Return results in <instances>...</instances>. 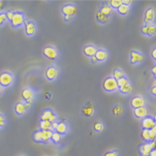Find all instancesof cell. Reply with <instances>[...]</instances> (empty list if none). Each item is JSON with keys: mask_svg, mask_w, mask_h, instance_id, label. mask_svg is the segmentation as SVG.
Instances as JSON below:
<instances>
[{"mask_svg": "<svg viewBox=\"0 0 156 156\" xmlns=\"http://www.w3.org/2000/svg\"><path fill=\"white\" fill-rule=\"evenodd\" d=\"M51 133L52 131L51 130H39L33 134V140L39 143H47L51 140Z\"/></svg>", "mask_w": 156, "mask_h": 156, "instance_id": "obj_1", "label": "cell"}, {"mask_svg": "<svg viewBox=\"0 0 156 156\" xmlns=\"http://www.w3.org/2000/svg\"><path fill=\"white\" fill-rule=\"evenodd\" d=\"M103 88L107 92H113V91H115V90L119 89V87L117 86L116 80L114 79L112 76L107 77L104 80V81H103Z\"/></svg>", "mask_w": 156, "mask_h": 156, "instance_id": "obj_2", "label": "cell"}, {"mask_svg": "<svg viewBox=\"0 0 156 156\" xmlns=\"http://www.w3.org/2000/svg\"><path fill=\"white\" fill-rule=\"evenodd\" d=\"M13 82V76L9 72H3L0 73V85L4 87H10Z\"/></svg>", "mask_w": 156, "mask_h": 156, "instance_id": "obj_3", "label": "cell"}, {"mask_svg": "<svg viewBox=\"0 0 156 156\" xmlns=\"http://www.w3.org/2000/svg\"><path fill=\"white\" fill-rule=\"evenodd\" d=\"M42 53L48 59L50 60H55L58 57V51L53 46H47L43 48Z\"/></svg>", "mask_w": 156, "mask_h": 156, "instance_id": "obj_4", "label": "cell"}, {"mask_svg": "<svg viewBox=\"0 0 156 156\" xmlns=\"http://www.w3.org/2000/svg\"><path fill=\"white\" fill-rule=\"evenodd\" d=\"M24 15L21 12H15L13 13L12 19H11V25L13 27H21L22 25L24 23Z\"/></svg>", "mask_w": 156, "mask_h": 156, "instance_id": "obj_5", "label": "cell"}, {"mask_svg": "<svg viewBox=\"0 0 156 156\" xmlns=\"http://www.w3.org/2000/svg\"><path fill=\"white\" fill-rule=\"evenodd\" d=\"M62 12L63 15L68 16L72 18L73 16H75L77 12V9L75 5L73 4H66L64 5L62 9Z\"/></svg>", "mask_w": 156, "mask_h": 156, "instance_id": "obj_6", "label": "cell"}, {"mask_svg": "<svg viewBox=\"0 0 156 156\" xmlns=\"http://www.w3.org/2000/svg\"><path fill=\"white\" fill-rule=\"evenodd\" d=\"M145 99L141 96H134L131 101H130V105L134 109L140 108V107H143L145 105Z\"/></svg>", "mask_w": 156, "mask_h": 156, "instance_id": "obj_7", "label": "cell"}, {"mask_svg": "<svg viewBox=\"0 0 156 156\" xmlns=\"http://www.w3.org/2000/svg\"><path fill=\"white\" fill-rule=\"evenodd\" d=\"M22 97L26 102H32L35 97V93L33 89L31 88H24L22 90Z\"/></svg>", "mask_w": 156, "mask_h": 156, "instance_id": "obj_8", "label": "cell"}, {"mask_svg": "<svg viewBox=\"0 0 156 156\" xmlns=\"http://www.w3.org/2000/svg\"><path fill=\"white\" fill-rule=\"evenodd\" d=\"M57 120V116L51 110H46L43 111L42 116H41V120H46V121H49V122H54Z\"/></svg>", "mask_w": 156, "mask_h": 156, "instance_id": "obj_9", "label": "cell"}, {"mask_svg": "<svg viewBox=\"0 0 156 156\" xmlns=\"http://www.w3.org/2000/svg\"><path fill=\"white\" fill-rule=\"evenodd\" d=\"M144 56L140 52L136 51H132L130 52V63L137 64L144 62Z\"/></svg>", "mask_w": 156, "mask_h": 156, "instance_id": "obj_10", "label": "cell"}, {"mask_svg": "<svg viewBox=\"0 0 156 156\" xmlns=\"http://www.w3.org/2000/svg\"><path fill=\"white\" fill-rule=\"evenodd\" d=\"M142 127L144 129H151L155 127V120L153 117L146 116L142 120Z\"/></svg>", "mask_w": 156, "mask_h": 156, "instance_id": "obj_11", "label": "cell"}, {"mask_svg": "<svg viewBox=\"0 0 156 156\" xmlns=\"http://www.w3.org/2000/svg\"><path fill=\"white\" fill-rule=\"evenodd\" d=\"M58 72H58L57 68H56L54 66H50V67H48V69L46 70V78L48 79V81H53L54 79H56L57 77Z\"/></svg>", "mask_w": 156, "mask_h": 156, "instance_id": "obj_12", "label": "cell"}, {"mask_svg": "<svg viewBox=\"0 0 156 156\" xmlns=\"http://www.w3.org/2000/svg\"><path fill=\"white\" fill-rule=\"evenodd\" d=\"M25 31L27 36H33L37 32L36 25L32 21H27L25 23Z\"/></svg>", "mask_w": 156, "mask_h": 156, "instance_id": "obj_13", "label": "cell"}, {"mask_svg": "<svg viewBox=\"0 0 156 156\" xmlns=\"http://www.w3.org/2000/svg\"><path fill=\"white\" fill-rule=\"evenodd\" d=\"M141 32L147 36H153L155 33V26L153 23L145 24L144 27L141 28Z\"/></svg>", "mask_w": 156, "mask_h": 156, "instance_id": "obj_14", "label": "cell"}, {"mask_svg": "<svg viewBox=\"0 0 156 156\" xmlns=\"http://www.w3.org/2000/svg\"><path fill=\"white\" fill-rule=\"evenodd\" d=\"M154 16H155L154 9L153 8L148 9L146 10V12H145V14H144V22H145V24L152 23V22L154 19Z\"/></svg>", "mask_w": 156, "mask_h": 156, "instance_id": "obj_15", "label": "cell"}, {"mask_svg": "<svg viewBox=\"0 0 156 156\" xmlns=\"http://www.w3.org/2000/svg\"><path fill=\"white\" fill-rule=\"evenodd\" d=\"M134 115L138 119H144L148 115V109L145 106L134 109Z\"/></svg>", "mask_w": 156, "mask_h": 156, "instance_id": "obj_16", "label": "cell"}, {"mask_svg": "<svg viewBox=\"0 0 156 156\" xmlns=\"http://www.w3.org/2000/svg\"><path fill=\"white\" fill-rule=\"evenodd\" d=\"M95 57H96L97 62H105L108 58V53H107V51H105V50L99 49V50H97V51H96Z\"/></svg>", "mask_w": 156, "mask_h": 156, "instance_id": "obj_17", "label": "cell"}, {"mask_svg": "<svg viewBox=\"0 0 156 156\" xmlns=\"http://www.w3.org/2000/svg\"><path fill=\"white\" fill-rule=\"evenodd\" d=\"M152 150H154V149L151 147L150 143H144L140 147V153L141 156H149Z\"/></svg>", "mask_w": 156, "mask_h": 156, "instance_id": "obj_18", "label": "cell"}, {"mask_svg": "<svg viewBox=\"0 0 156 156\" xmlns=\"http://www.w3.org/2000/svg\"><path fill=\"white\" fill-rule=\"evenodd\" d=\"M97 48L93 45H87L83 49V51H84V54L86 56L89 57H94L95 55H96V51H97Z\"/></svg>", "mask_w": 156, "mask_h": 156, "instance_id": "obj_19", "label": "cell"}, {"mask_svg": "<svg viewBox=\"0 0 156 156\" xmlns=\"http://www.w3.org/2000/svg\"><path fill=\"white\" fill-rule=\"evenodd\" d=\"M94 112H95V109H94V106L91 102H89L88 105H85L82 108V113L86 116H92L94 115Z\"/></svg>", "mask_w": 156, "mask_h": 156, "instance_id": "obj_20", "label": "cell"}, {"mask_svg": "<svg viewBox=\"0 0 156 156\" xmlns=\"http://www.w3.org/2000/svg\"><path fill=\"white\" fill-rule=\"evenodd\" d=\"M27 111L26 105L23 102H18L15 105V112L18 115H23Z\"/></svg>", "mask_w": 156, "mask_h": 156, "instance_id": "obj_21", "label": "cell"}, {"mask_svg": "<svg viewBox=\"0 0 156 156\" xmlns=\"http://www.w3.org/2000/svg\"><path fill=\"white\" fill-rule=\"evenodd\" d=\"M67 129H68V127L66 126V124L64 123L63 121H61V122L57 123V127L55 131L59 133L60 135H63V134H66L67 132Z\"/></svg>", "mask_w": 156, "mask_h": 156, "instance_id": "obj_22", "label": "cell"}, {"mask_svg": "<svg viewBox=\"0 0 156 156\" xmlns=\"http://www.w3.org/2000/svg\"><path fill=\"white\" fill-rule=\"evenodd\" d=\"M119 90H120V92L122 94H124V95H128V94L132 93L133 90H134V87H133V86L130 84V83H128V84L126 85V86H124V87L119 88Z\"/></svg>", "mask_w": 156, "mask_h": 156, "instance_id": "obj_23", "label": "cell"}, {"mask_svg": "<svg viewBox=\"0 0 156 156\" xmlns=\"http://www.w3.org/2000/svg\"><path fill=\"white\" fill-rule=\"evenodd\" d=\"M100 12L104 14V15L109 17L110 15H111L113 13V9L111 8L109 5H103V6L100 9Z\"/></svg>", "mask_w": 156, "mask_h": 156, "instance_id": "obj_24", "label": "cell"}, {"mask_svg": "<svg viewBox=\"0 0 156 156\" xmlns=\"http://www.w3.org/2000/svg\"><path fill=\"white\" fill-rule=\"evenodd\" d=\"M40 129H41V130H51V131H52L51 123L49 121H46V120H41Z\"/></svg>", "mask_w": 156, "mask_h": 156, "instance_id": "obj_25", "label": "cell"}, {"mask_svg": "<svg viewBox=\"0 0 156 156\" xmlns=\"http://www.w3.org/2000/svg\"><path fill=\"white\" fill-rule=\"evenodd\" d=\"M96 19H97V21L100 22L101 23H107L108 22H110L111 20V18L107 17V16L104 15V14H102L101 12H97V14H96Z\"/></svg>", "mask_w": 156, "mask_h": 156, "instance_id": "obj_26", "label": "cell"}, {"mask_svg": "<svg viewBox=\"0 0 156 156\" xmlns=\"http://www.w3.org/2000/svg\"><path fill=\"white\" fill-rule=\"evenodd\" d=\"M117 11L120 13V15L125 16L126 14H128V12H129V6L128 5H125V4H121L118 9H117Z\"/></svg>", "mask_w": 156, "mask_h": 156, "instance_id": "obj_27", "label": "cell"}, {"mask_svg": "<svg viewBox=\"0 0 156 156\" xmlns=\"http://www.w3.org/2000/svg\"><path fill=\"white\" fill-rule=\"evenodd\" d=\"M141 137L144 140L146 143H149L151 141V138H150V129H144L141 132Z\"/></svg>", "mask_w": 156, "mask_h": 156, "instance_id": "obj_28", "label": "cell"}, {"mask_svg": "<svg viewBox=\"0 0 156 156\" xmlns=\"http://www.w3.org/2000/svg\"><path fill=\"white\" fill-rule=\"evenodd\" d=\"M51 140L55 143V144H57L59 143L61 140H62V135H60L59 133L56 132V131H52L51 133Z\"/></svg>", "mask_w": 156, "mask_h": 156, "instance_id": "obj_29", "label": "cell"}, {"mask_svg": "<svg viewBox=\"0 0 156 156\" xmlns=\"http://www.w3.org/2000/svg\"><path fill=\"white\" fill-rule=\"evenodd\" d=\"M125 76V72L120 69H115L113 72V76L112 77L115 79V80H119L120 78L124 77Z\"/></svg>", "mask_w": 156, "mask_h": 156, "instance_id": "obj_30", "label": "cell"}, {"mask_svg": "<svg viewBox=\"0 0 156 156\" xmlns=\"http://www.w3.org/2000/svg\"><path fill=\"white\" fill-rule=\"evenodd\" d=\"M109 6L112 8V9H118L119 7L122 4V1L121 0H111L108 2Z\"/></svg>", "mask_w": 156, "mask_h": 156, "instance_id": "obj_31", "label": "cell"}, {"mask_svg": "<svg viewBox=\"0 0 156 156\" xmlns=\"http://www.w3.org/2000/svg\"><path fill=\"white\" fill-rule=\"evenodd\" d=\"M112 112H113V115H120L123 114L124 109L121 105H118L116 106H115L113 110H112Z\"/></svg>", "mask_w": 156, "mask_h": 156, "instance_id": "obj_32", "label": "cell"}, {"mask_svg": "<svg viewBox=\"0 0 156 156\" xmlns=\"http://www.w3.org/2000/svg\"><path fill=\"white\" fill-rule=\"evenodd\" d=\"M117 86H118V87L119 88H120V87H124V86H126V85H127L128 83H129V81H128V79L126 77H121L120 78L119 80H117Z\"/></svg>", "mask_w": 156, "mask_h": 156, "instance_id": "obj_33", "label": "cell"}, {"mask_svg": "<svg viewBox=\"0 0 156 156\" xmlns=\"http://www.w3.org/2000/svg\"><path fill=\"white\" fill-rule=\"evenodd\" d=\"M94 129L97 132H102L104 130V125L101 122H96L94 124Z\"/></svg>", "mask_w": 156, "mask_h": 156, "instance_id": "obj_34", "label": "cell"}, {"mask_svg": "<svg viewBox=\"0 0 156 156\" xmlns=\"http://www.w3.org/2000/svg\"><path fill=\"white\" fill-rule=\"evenodd\" d=\"M103 156H119V152L116 150H110L107 151Z\"/></svg>", "mask_w": 156, "mask_h": 156, "instance_id": "obj_35", "label": "cell"}, {"mask_svg": "<svg viewBox=\"0 0 156 156\" xmlns=\"http://www.w3.org/2000/svg\"><path fill=\"white\" fill-rule=\"evenodd\" d=\"M13 13H14V12H13V11H12V10L7 11V12H5V16H6L7 20H9V21H11V19H12V16H13Z\"/></svg>", "mask_w": 156, "mask_h": 156, "instance_id": "obj_36", "label": "cell"}, {"mask_svg": "<svg viewBox=\"0 0 156 156\" xmlns=\"http://www.w3.org/2000/svg\"><path fill=\"white\" fill-rule=\"evenodd\" d=\"M5 124H6V122H5V118H4L3 115L0 114V129L3 128L5 126Z\"/></svg>", "mask_w": 156, "mask_h": 156, "instance_id": "obj_37", "label": "cell"}, {"mask_svg": "<svg viewBox=\"0 0 156 156\" xmlns=\"http://www.w3.org/2000/svg\"><path fill=\"white\" fill-rule=\"evenodd\" d=\"M7 18L6 16H5V13H2V12H0V26L1 25H3L5 22H6Z\"/></svg>", "mask_w": 156, "mask_h": 156, "instance_id": "obj_38", "label": "cell"}, {"mask_svg": "<svg viewBox=\"0 0 156 156\" xmlns=\"http://www.w3.org/2000/svg\"><path fill=\"white\" fill-rule=\"evenodd\" d=\"M57 123H58V122H57V121H54V122H52V123H51V128H52V130H56V129H57Z\"/></svg>", "mask_w": 156, "mask_h": 156, "instance_id": "obj_39", "label": "cell"}, {"mask_svg": "<svg viewBox=\"0 0 156 156\" xmlns=\"http://www.w3.org/2000/svg\"><path fill=\"white\" fill-rule=\"evenodd\" d=\"M122 3L125 4V5H128L129 6V4L132 3V1H130V0H124V1H122Z\"/></svg>", "mask_w": 156, "mask_h": 156, "instance_id": "obj_40", "label": "cell"}, {"mask_svg": "<svg viewBox=\"0 0 156 156\" xmlns=\"http://www.w3.org/2000/svg\"><path fill=\"white\" fill-rule=\"evenodd\" d=\"M152 57H153V59H154V60L156 59V49L155 48H154L153 51H152Z\"/></svg>", "mask_w": 156, "mask_h": 156, "instance_id": "obj_41", "label": "cell"}, {"mask_svg": "<svg viewBox=\"0 0 156 156\" xmlns=\"http://www.w3.org/2000/svg\"><path fill=\"white\" fill-rule=\"evenodd\" d=\"M149 156H156V150L155 149L154 150H151V152L150 153V155Z\"/></svg>", "mask_w": 156, "mask_h": 156, "instance_id": "obj_42", "label": "cell"}, {"mask_svg": "<svg viewBox=\"0 0 156 156\" xmlns=\"http://www.w3.org/2000/svg\"><path fill=\"white\" fill-rule=\"evenodd\" d=\"M150 92L153 94L154 96H155V94H156V88H155V87H153V88L151 89V90H150Z\"/></svg>", "mask_w": 156, "mask_h": 156, "instance_id": "obj_43", "label": "cell"}, {"mask_svg": "<svg viewBox=\"0 0 156 156\" xmlns=\"http://www.w3.org/2000/svg\"><path fill=\"white\" fill-rule=\"evenodd\" d=\"M3 90H4V88H3L1 85H0V97L2 96V95H3Z\"/></svg>", "mask_w": 156, "mask_h": 156, "instance_id": "obj_44", "label": "cell"}, {"mask_svg": "<svg viewBox=\"0 0 156 156\" xmlns=\"http://www.w3.org/2000/svg\"><path fill=\"white\" fill-rule=\"evenodd\" d=\"M91 62H93V63H96V62H97V61H96L95 56H94V57H91Z\"/></svg>", "mask_w": 156, "mask_h": 156, "instance_id": "obj_45", "label": "cell"}, {"mask_svg": "<svg viewBox=\"0 0 156 156\" xmlns=\"http://www.w3.org/2000/svg\"><path fill=\"white\" fill-rule=\"evenodd\" d=\"M155 69H156V66H153V68H152V72H153V74H154V76H155V73H156Z\"/></svg>", "mask_w": 156, "mask_h": 156, "instance_id": "obj_46", "label": "cell"}, {"mask_svg": "<svg viewBox=\"0 0 156 156\" xmlns=\"http://www.w3.org/2000/svg\"><path fill=\"white\" fill-rule=\"evenodd\" d=\"M64 18H65V20L66 21H69L70 19H71V17H68V16H64Z\"/></svg>", "mask_w": 156, "mask_h": 156, "instance_id": "obj_47", "label": "cell"}, {"mask_svg": "<svg viewBox=\"0 0 156 156\" xmlns=\"http://www.w3.org/2000/svg\"><path fill=\"white\" fill-rule=\"evenodd\" d=\"M3 1H0V9H1L2 7H3Z\"/></svg>", "mask_w": 156, "mask_h": 156, "instance_id": "obj_48", "label": "cell"}]
</instances>
